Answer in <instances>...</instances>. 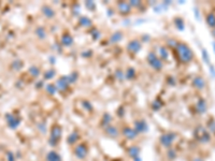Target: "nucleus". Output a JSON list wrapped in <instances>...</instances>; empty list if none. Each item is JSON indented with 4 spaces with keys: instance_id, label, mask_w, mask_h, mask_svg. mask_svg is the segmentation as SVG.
Wrapping results in <instances>:
<instances>
[{
    "instance_id": "27",
    "label": "nucleus",
    "mask_w": 215,
    "mask_h": 161,
    "mask_svg": "<svg viewBox=\"0 0 215 161\" xmlns=\"http://www.w3.org/2000/svg\"><path fill=\"white\" fill-rule=\"evenodd\" d=\"M129 4H130V7L137 8V7L141 5V1H130V2H129Z\"/></svg>"
},
{
    "instance_id": "19",
    "label": "nucleus",
    "mask_w": 215,
    "mask_h": 161,
    "mask_svg": "<svg viewBox=\"0 0 215 161\" xmlns=\"http://www.w3.org/2000/svg\"><path fill=\"white\" fill-rule=\"evenodd\" d=\"M159 56H160L161 59H167L168 58V53H167V49H165V47H162V46H160L159 47Z\"/></svg>"
},
{
    "instance_id": "3",
    "label": "nucleus",
    "mask_w": 215,
    "mask_h": 161,
    "mask_svg": "<svg viewBox=\"0 0 215 161\" xmlns=\"http://www.w3.org/2000/svg\"><path fill=\"white\" fill-rule=\"evenodd\" d=\"M68 85H69V79L67 76H62L60 79H58V81L56 82L55 86H56L57 90H60V91H64L68 88Z\"/></svg>"
},
{
    "instance_id": "18",
    "label": "nucleus",
    "mask_w": 215,
    "mask_h": 161,
    "mask_svg": "<svg viewBox=\"0 0 215 161\" xmlns=\"http://www.w3.org/2000/svg\"><path fill=\"white\" fill-rule=\"evenodd\" d=\"M36 33L38 34L39 38H41V39H44L45 38V36H46L45 29H44L43 27H38L37 30H36Z\"/></svg>"
},
{
    "instance_id": "7",
    "label": "nucleus",
    "mask_w": 215,
    "mask_h": 161,
    "mask_svg": "<svg viewBox=\"0 0 215 161\" xmlns=\"http://www.w3.org/2000/svg\"><path fill=\"white\" fill-rule=\"evenodd\" d=\"M174 140V134H172V133H167V134H164V136H161L160 139V142L162 144H164L165 146H170L171 145V143L173 142Z\"/></svg>"
},
{
    "instance_id": "16",
    "label": "nucleus",
    "mask_w": 215,
    "mask_h": 161,
    "mask_svg": "<svg viewBox=\"0 0 215 161\" xmlns=\"http://www.w3.org/2000/svg\"><path fill=\"white\" fill-rule=\"evenodd\" d=\"M135 76H136V71H135V69H132V68H129L128 70H126L125 72V77L127 79H135Z\"/></svg>"
},
{
    "instance_id": "25",
    "label": "nucleus",
    "mask_w": 215,
    "mask_h": 161,
    "mask_svg": "<svg viewBox=\"0 0 215 161\" xmlns=\"http://www.w3.org/2000/svg\"><path fill=\"white\" fill-rule=\"evenodd\" d=\"M107 132L109 133L111 136V133L113 132V134H114V136H117V129H115L114 127H108L107 128Z\"/></svg>"
},
{
    "instance_id": "21",
    "label": "nucleus",
    "mask_w": 215,
    "mask_h": 161,
    "mask_svg": "<svg viewBox=\"0 0 215 161\" xmlns=\"http://www.w3.org/2000/svg\"><path fill=\"white\" fill-rule=\"evenodd\" d=\"M46 90H47L51 95H54V94L57 91V88L55 85H47V86H46Z\"/></svg>"
},
{
    "instance_id": "4",
    "label": "nucleus",
    "mask_w": 215,
    "mask_h": 161,
    "mask_svg": "<svg viewBox=\"0 0 215 161\" xmlns=\"http://www.w3.org/2000/svg\"><path fill=\"white\" fill-rule=\"evenodd\" d=\"M117 9L118 12L124 14V15H127L131 12V7L129 4V2H125V1H122V2H118L117 4Z\"/></svg>"
},
{
    "instance_id": "9",
    "label": "nucleus",
    "mask_w": 215,
    "mask_h": 161,
    "mask_svg": "<svg viewBox=\"0 0 215 161\" xmlns=\"http://www.w3.org/2000/svg\"><path fill=\"white\" fill-rule=\"evenodd\" d=\"M135 130L137 132H144V131L147 130V125L144 120H139L136 123V126H135Z\"/></svg>"
},
{
    "instance_id": "12",
    "label": "nucleus",
    "mask_w": 215,
    "mask_h": 161,
    "mask_svg": "<svg viewBox=\"0 0 215 161\" xmlns=\"http://www.w3.org/2000/svg\"><path fill=\"white\" fill-rule=\"evenodd\" d=\"M124 134H125L129 140H132V139L137 136V131L135 130V129L126 128V129H124Z\"/></svg>"
},
{
    "instance_id": "24",
    "label": "nucleus",
    "mask_w": 215,
    "mask_h": 161,
    "mask_svg": "<svg viewBox=\"0 0 215 161\" xmlns=\"http://www.w3.org/2000/svg\"><path fill=\"white\" fill-rule=\"evenodd\" d=\"M54 75H55V71H54L53 69H51V70H47V72L45 73L44 77H45L46 79H53Z\"/></svg>"
},
{
    "instance_id": "26",
    "label": "nucleus",
    "mask_w": 215,
    "mask_h": 161,
    "mask_svg": "<svg viewBox=\"0 0 215 161\" xmlns=\"http://www.w3.org/2000/svg\"><path fill=\"white\" fill-rule=\"evenodd\" d=\"M175 25H177V27L179 29H183V26H184V24H183V21L181 19V18L177 17V19H175Z\"/></svg>"
},
{
    "instance_id": "23",
    "label": "nucleus",
    "mask_w": 215,
    "mask_h": 161,
    "mask_svg": "<svg viewBox=\"0 0 215 161\" xmlns=\"http://www.w3.org/2000/svg\"><path fill=\"white\" fill-rule=\"evenodd\" d=\"M111 39H112V41L114 42V43H115V42H116V43H117V42L120 41V39H122V33H120V32H116V33H114V34H113L112 38H111Z\"/></svg>"
},
{
    "instance_id": "6",
    "label": "nucleus",
    "mask_w": 215,
    "mask_h": 161,
    "mask_svg": "<svg viewBox=\"0 0 215 161\" xmlns=\"http://www.w3.org/2000/svg\"><path fill=\"white\" fill-rule=\"evenodd\" d=\"M7 121H8V125L10 126V128H13V129L16 128V127L20 125V118L12 115V114L7 115Z\"/></svg>"
},
{
    "instance_id": "20",
    "label": "nucleus",
    "mask_w": 215,
    "mask_h": 161,
    "mask_svg": "<svg viewBox=\"0 0 215 161\" xmlns=\"http://www.w3.org/2000/svg\"><path fill=\"white\" fill-rule=\"evenodd\" d=\"M29 72H30L33 76H38V75L40 74V70H39V68H37V67H31L30 69H29Z\"/></svg>"
},
{
    "instance_id": "13",
    "label": "nucleus",
    "mask_w": 215,
    "mask_h": 161,
    "mask_svg": "<svg viewBox=\"0 0 215 161\" xmlns=\"http://www.w3.org/2000/svg\"><path fill=\"white\" fill-rule=\"evenodd\" d=\"M79 23H80V25H82L83 27H90V26H92V21H90L88 17H86V16L80 17Z\"/></svg>"
},
{
    "instance_id": "2",
    "label": "nucleus",
    "mask_w": 215,
    "mask_h": 161,
    "mask_svg": "<svg viewBox=\"0 0 215 161\" xmlns=\"http://www.w3.org/2000/svg\"><path fill=\"white\" fill-rule=\"evenodd\" d=\"M147 60H149L150 66H151L153 69L157 70V71L162 69V61H161L160 58L157 57V55L154 53V52H151V53L147 55Z\"/></svg>"
},
{
    "instance_id": "14",
    "label": "nucleus",
    "mask_w": 215,
    "mask_h": 161,
    "mask_svg": "<svg viewBox=\"0 0 215 161\" xmlns=\"http://www.w3.org/2000/svg\"><path fill=\"white\" fill-rule=\"evenodd\" d=\"M47 160L49 161H62V159H60V157H59V155L57 153L51 151V153H49V155H47Z\"/></svg>"
},
{
    "instance_id": "8",
    "label": "nucleus",
    "mask_w": 215,
    "mask_h": 161,
    "mask_svg": "<svg viewBox=\"0 0 215 161\" xmlns=\"http://www.w3.org/2000/svg\"><path fill=\"white\" fill-rule=\"evenodd\" d=\"M74 154L77 158H85V156H86V154H87V148L84 145H79L75 147Z\"/></svg>"
},
{
    "instance_id": "11",
    "label": "nucleus",
    "mask_w": 215,
    "mask_h": 161,
    "mask_svg": "<svg viewBox=\"0 0 215 161\" xmlns=\"http://www.w3.org/2000/svg\"><path fill=\"white\" fill-rule=\"evenodd\" d=\"M62 136V130L59 128L58 126L54 127L53 130H52V136L51 140H59V138Z\"/></svg>"
},
{
    "instance_id": "22",
    "label": "nucleus",
    "mask_w": 215,
    "mask_h": 161,
    "mask_svg": "<svg viewBox=\"0 0 215 161\" xmlns=\"http://www.w3.org/2000/svg\"><path fill=\"white\" fill-rule=\"evenodd\" d=\"M207 24L211 26V27H215V17L213 14H210L207 16Z\"/></svg>"
},
{
    "instance_id": "5",
    "label": "nucleus",
    "mask_w": 215,
    "mask_h": 161,
    "mask_svg": "<svg viewBox=\"0 0 215 161\" xmlns=\"http://www.w3.org/2000/svg\"><path fill=\"white\" fill-rule=\"evenodd\" d=\"M127 49H128L130 53L137 54L141 49L140 41H138V40H132V41H130L128 43V46H127Z\"/></svg>"
},
{
    "instance_id": "10",
    "label": "nucleus",
    "mask_w": 215,
    "mask_h": 161,
    "mask_svg": "<svg viewBox=\"0 0 215 161\" xmlns=\"http://www.w3.org/2000/svg\"><path fill=\"white\" fill-rule=\"evenodd\" d=\"M62 45H65V46L72 45V43H73V38H72L70 34L66 33V34H64L62 38Z\"/></svg>"
},
{
    "instance_id": "1",
    "label": "nucleus",
    "mask_w": 215,
    "mask_h": 161,
    "mask_svg": "<svg viewBox=\"0 0 215 161\" xmlns=\"http://www.w3.org/2000/svg\"><path fill=\"white\" fill-rule=\"evenodd\" d=\"M177 56H179L180 60L182 62H189L192 59V57H194L192 49L184 43L177 44Z\"/></svg>"
},
{
    "instance_id": "15",
    "label": "nucleus",
    "mask_w": 215,
    "mask_h": 161,
    "mask_svg": "<svg viewBox=\"0 0 215 161\" xmlns=\"http://www.w3.org/2000/svg\"><path fill=\"white\" fill-rule=\"evenodd\" d=\"M42 11H43L44 15H45L47 18H51V17H53V16L55 15V12H54V10L50 8V7H43V10H42Z\"/></svg>"
},
{
    "instance_id": "17",
    "label": "nucleus",
    "mask_w": 215,
    "mask_h": 161,
    "mask_svg": "<svg viewBox=\"0 0 215 161\" xmlns=\"http://www.w3.org/2000/svg\"><path fill=\"white\" fill-rule=\"evenodd\" d=\"M194 85H195V87H197V88L201 89V88L204 87V81H203L201 77H196V79H194Z\"/></svg>"
}]
</instances>
